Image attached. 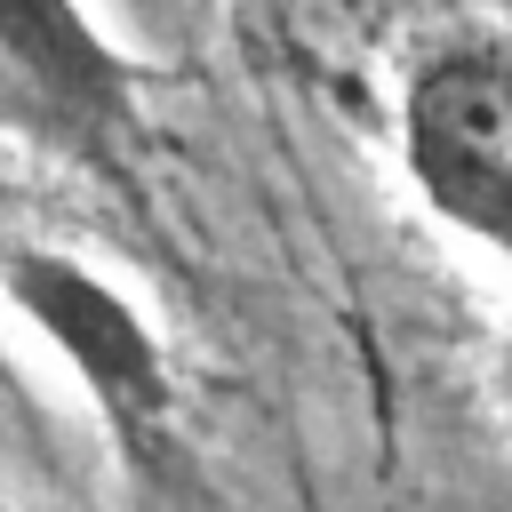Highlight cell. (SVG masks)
<instances>
[{
    "label": "cell",
    "mask_w": 512,
    "mask_h": 512,
    "mask_svg": "<svg viewBox=\"0 0 512 512\" xmlns=\"http://www.w3.org/2000/svg\"><path fill=\"white\" fill-rule=\"evenodd\" d=\"M400 144L416 192L496 256H512V40L464 32L408 72Z\"/></svg>",
    "instance_id": "obj_3"
},
{
    "label": "cell",
    "mask_w": 512,
    "mask_h": 512,
    "mask_svg": "<svg viewBox=\"0 0 512 512\" xmlns=\"http://www.w3.org/2000/svg\"><path fill=\"white\" fill-rule=\"evenodd\" d=\"M0 288L48 336V352L80 376V392L96 400L112 440L152 464L176 432V384H168V352L144 328V312L112 280H96L88 264L32 248V240H0Z\"/></svg>",
    "instance_id": "obj_2"
},
{
    "label": "cell",
    "mask_w": 512,
    "mask_h": 512,
    "mask_svg": "<svg viewBox=\"0 0 512 512\" xmlns=\"http://www.w3.org/2000/svg\"><path fill=\"white\" fill-rule=\"evenodd\" d=\"M0 440H16V448H32V456H48V408H40V400H32V384L16 376L8 344H0Z\"/></svg>",
    "instance_id": "obj_4"
},
{
    "label": "cell",
    "mask_w": 512,
    "mask_h": 512,
    "mask_svg": "<svg viewBox=\"0 0 512 512\" xmlns=\"http://www.w3.org/2000/svg\"><path fill=\"white\" fill-rule=\"evenodd\" d=\"M0 128L56 168L128 176L144 144L136 64L88 24L80 0H0Z\"/></svg>",
    "instance_id": "obj_1"
},
{
    "label": "cell",
    "mask_w": 512,
    "mask_h": 512,
    "mask_svg": "<svg viewBox=\"0 0 512 512\" xmlns=\"http://www.w3.org/2000/svg\"><path fill=\"white\" fill-rule=\"evenodd\" d=\"M504 392H512V352H504Z\"/></svg>",
    "instance_id": "obj_5"
},
{
    "label": "cell",
    "mask_w": 512,
    "mask_h": 512,
    "mask_svg": "<svg viewBox=\"0 0 512 512\" xmlns=\"http://www.w3.org/2000/svg\"><path fill=\"white\" fill-rule=\"evenodd\" d=\"M0 512H8V504H0Z\"/></svg>",
    "instance_id": "obj_6"
}]
</instances>
